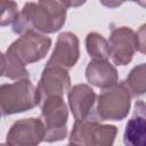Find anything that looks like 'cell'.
Segmentation results:
<instances>
[{"label":"cell","mask_w":146,"mask_h":146,"mask_svg":"<svg viewBox=\"0 0 146 146\" xmlns=\"http://www.w3.org/2000/svg\"><path fill=\"white\" fill-rule=\"evenodd\" d=\"M67 99L75 121L91 117L94 105L97 102L96 94L91 87L84 83L72 87L67 92Z\"/></svg>","instance_id":"obj_11"},{"label":"cell","mask_w":146,"mask_h":146,"mask_svg":"<svg viewBox=\"0 0 146 146\" xmlns=\"http://www.w3.org/2000/svg\"><path fill=\"white\" fill-rule=\"evenodd\" d=\"M46 129L41 119L27 117L13 123L6 136L8 146H39L44 141Z\"/></svg>","instance_id":"obj_7"},{"label":"cell","mask_w":146,"mask_h":146,"mask_svg":"<svg viewBox=\"0 0 146 146\" xmlns=\"http://www.w3.org/2000/svg\"><path fill=\"white\" fill-rule=\"evenodd\" d=\"M51 46V39L46 34L27 31L15 40L8 48L7 51L17 57L24 65L32 64L41 60Z\"/></svg>","instance_id":"obj_6"},{"label":"cell","mask_w":146,"mask_h":146,"mask_svg":"<svg viewBox=\"0 0 146 146\" xmlns=\"http://www.w3.org/2000/svg\"><path fill=\"white\" fill-rule=\"evenodd\" d=\"M124 146H146V104L137 100L123 133Z\"/></svg>","instance_id":"obj_12"},{"label":"cell","mask_w":146,"mask_h":146,"mask_svg":"<svg viewBox=\"0 0 146 146\" xmlns=\"http://www.w3.org/2000/svg\"><path fill=\"white\" fill-rule=\"evenodd\" d=\"M131 97V92L124 82L103 90L97 98V116L102 121H121L125 119L130 111Z\"/></svg>","instance_id":"obj_4"},{"label":"cell","mask_w":146,"mask_h":146,"mask_svg":"<svg viewBox=\"0 0 146 146\" xmlns=\"http://www.w3.org/2000/svg\"><path fill=\"white\" fill-rule=\"evenodd\" d=\"M117 128L102 124L94 117L75 121L70 135V144L74 146H113Z\"/></svg>","instance_id":"obj_3"},{"label":"cell","mask_w":146,"mask_h":146,"mask_svg":"<svg viewBox=\"0 0 146 146\" xmlns=\"http://www.w3.org/2000/svg\"><path fill=\"white\" fill-rule=\"evenodd\" d=\"M137 50L146 55V24H143L137 31Z\"/></svg>","instance_id":"obj_18"},{"label":"cell","mask_w":146,"mask_h":146,"mask_svg":"<svg viewBox=\"0 0 146 146\" xmlns=\"http://www.w3.org/2000/svg\"><path fill=\"white\" fill-rule=\"evenodd\" d=\"M36 89L41 102L49 97H63L71 89V78L64 68L44 67Z\"/></svg>","instance_id":"obj_10"},{"label":"cell","mask_w":146,"mask_h":146,"mask_svg":"<svg viewBox=\"0 0 146 146\" xmlns=\"http://www.w3.org/2000/svg\"><path fill=\"white\" fill-rule=\"evenodd\" d=\"M66 146H74V145H71V144H70V145H66Z\"/></svg>","instance_id":"obj_21"},{"label":"cell","mask_w":146,"mask_h":146,"mask_svg":"<svg viewBox=\"0 0 146 146\" xmlns=\"http://www.w3.org/2000/svg\"><path fill=\"white\" fill-rule=\"evenodd\" d=\"M86 48L91 60H107L111 57L110 43L99 33H88L86 38Z\"/></svg>","instance_id":"obj_15"},{"label":"cell","mask_w":146,"mask_h":146,"mask_svg":"<svg viewBox=\"0 0 146 146\" xmlns=\"http://www.w3.org/2000/svg\"><path fill=\"white\" fill-rule=\"evenodd\" d=\"M88 82L103 90L117 84V71L107 60H90L86 68Z\"/></svg>","instance_id":"obj_13"},{"label":"cell","mask_w":146,"mask_h":146,"mask_svg":"<svg viewBox=\"0 0 146 146\" xmlns=\"http://www.w3.org/2000/svg\"><path fill=\"white\" fill-rule=\"evenodd\" d=\"M40 103L39 91L29 79L3 83L0 87V107L3 116L30 111Z\"/></svg>","instance_id":"obj_2"},{"label":"cell","mask_w":146,"mask_h":146,"mask_svg":"<svg viewBox=\"0 0 146 146\" xmlns=\"http://www.w3.org/2000/svg\"><path fill=\"white\" fill-rule=\"evenodd\" d=\"M67 106L63 97H49L41 102V120L46 129V143L59 141L67 136Z\"/></svg>","instance_id":"obj_5"},{"label":"cell","mask_w":146,"mask_h":146,"mask_svg":"<svg viewBox=\"0 0 146 146\" xmlns=\"http://www.w3.org/2000/svg\"><path fill=\"white\" fill-rule=\"evenodd\" d=\"M1 6V18H0V25L6 26L9 24H15L16 21L19 17V11L17 9V3L15 1H0Z\"/></svg>","instance_id":"obj_17"},{"label":"cell","mask_w":146,"mask_h":146,"mask_svg":"<svg viewBox=\"0 0 146 146\" xmlns=\"http://www.w3.org/2000/svg\"><path fill=\"white\" fill-rule=\"evenodd\" d=\"M110 50L113 63L117 66L128 65L137 51V34L127 26L114 29L110 35Z\"/></svg>","instance_id":"obj_8"},{"label":"cell","mask_w":146,"mask_h":146,"mask_svg":"<svg viewBox=\"0 0 146 146\" xmlns=\"http://www.w3.org/2000/svg\"><path fill=\"white\" fill-rule=\"evenodd\" d=\"M140 6H144V7H146V2H143V1H140V2H138Z\"/></svg>","instance_id":"obj_19"},{"label":"cell","mask_w":146,"mask_h":146,"mask_svg":"<svg viewBox=\"0 0 146 146\" xmlns=\"http://www.w3.org/2000/svg\"><path fill=\"white\" fill-rule=\"evenodd\" d=\"M79 57V38L72 32H63L57 38L55 49L46 67H59L67 71L76 64Z\"/></svg>","instance_id":"obj_9"},{"label":"cell","mask_w":146,"mask_h":146,"mask_svg":"<svg viewBox=\"0 0 146 146\" xmlns=\"http://www.w3.org/2000/svg\"><path fill=\"white\" fill-rule=\"evenodd\" d=\"M131 92V96L146 94V63L135 66L123 81Z\"/></svg>","instance_id":"obj_16"},{"label":"cell","mask_w":146,"mask_h":146,"mask_svg":"<svg viewBox=\"0 0 146 146\" xmlns=\"http://www.w3.org/2000/svg\"><path fill=\"white\" fill-rule=\"evenodd\" d=\"M1 75L11 80H26L30 78L25 65L7 50L1 55Z\"/></svg>","instance_id":"obj_14"},{"label":"cell","mask_w":146,"mask_h":146,"mask_svg":"<svg viewBox=\"0 0 146 146\" xmlns=\"http://www.w3.org/2000/svg\"><path fill=\"white\" fill-rule=\"evenodd\" d=\"M1 146H8L7 144H1Z\"/></svg>","instance_id":"obj_20"},{"label":"cell","mask_w":146,"mask_h":146,"mask_svg":"<svg viewBox=\"0 0 146 146\" xmlns=\"http://www.w3.org/2000/svg\"><path fill=\"white\" fill-rule=\"evenodd\" d=\"M67 7L64 1L26 2L18 19L13 25L15 33L35 31L42 34L55 33L65 24Z\"/></svg>","instance_id":"obj_1"}]
</instances>
